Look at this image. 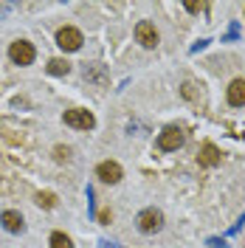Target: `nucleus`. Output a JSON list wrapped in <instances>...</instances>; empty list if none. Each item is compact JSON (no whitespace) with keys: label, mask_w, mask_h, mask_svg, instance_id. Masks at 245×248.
<instances>
[{"label":"nucleus","mask_w":245,"mask_h":248,"mask_svg":"<svg viewBox=\"0 0 245 248\" xmlns=\"http://www.w3.org/2000/svg\"><path fill=\"white\" fill-rule=\"evenodd\" d=\"M184 144H186V130L184 127H175V124H169L167 130L158 136V150H164V153H175Z\"/></svg>","instance_id":"1"},{"label":"nucleus","mask_w":245,"mask_h":248,"mask_svg":"<svg viewBox=\"0 0 245 248\" xmlns=\"http://www.w3.org/2000/svg\"><path fill=\"white\" fill-rule=\"evenodd\" d=\"M136 226H138L141 234H155V232L164 229V215H161L158 209H144V212H138Z\"/></svg>","instance_id":"2"},{"label":"nucleus","mask_w":245,"mask_h":248,"mask_svg":"<svg viewBox=\"0 0 245 248\" xmlns=\"http://www.w3.org/2000/svg\"><path fill=\"white\" fill-rule=\"evenodd\" d=\"M65 124L74 127V130H93L96 127V119H93L91 110H82V108H74V110H65Z\"/></svg>","instance_id":"3"},{"label":"nucleus","mask_w":245,"mask_h":248,"mask_svg":"<svg viewBox=\"0 0 245 248\" xmlns=\"http://www.w3.org/2000/svg\"><path fill=\"white\" fill-rule=\"evenodd\" d=\"M57 46L62 51H79L82 48V31L74 29V26H65V29L57 31Z\"/></svg>","instance_id":"4"},{"label":"nucleus","mask_w":245,"mask_h":248,"mask_svg":"<svg viewBox=\"0 0 245 248\" xmlns=\"http://www.w3.org/2000/svg\"><path fill=\"white\" fill-rule=\"evenodd\" d=\"M9 57H12V62H15V65H31V62H34V57H37V51H34V46H31V43H26V40H17V43H12V48H9Z\"/></svg>","instance_id":"5"},{"label":"nucleus","mask_w":245,"mask_h":248,"mask_svg":"<svg viewBox=\"0 0 245 248\" xmlns=\"http://www.w3.org/2000/svg\"><path fill=\"white\" fill-rule=\"evenodd\" d=\"M96 178H99L102 184H119L124 178V172L116 161H102V164L96 167Z\"/></svg>","instance_id":"6"},{"label":"nucleus","mask_w":245,"mask_h":248,"mask_svg":"<svg viewBox=\"0 0 245 248\" xmlns=\"http://www.w3.org/2000/svg\"><path fill=\"white\" fill-rule=\"evenodd\" d=\"M136 40L144 48H155L158 46V31H155V26L150 23V20H141V23L136 26Z\"/></svg>","instance_id":"7"},{"label":"nucleus","mask_w":245,"mask_h":248,"mask_svg":"<svg viewBox=\"0 0 245 248\" xmlns=\"http://www.w3.org/2000/svg\"><path fill=\"white\" fill-rule=\"evenodd\" d=\"M0 223H3V229H6L9 234H20L23 229H26L23 215H20V212H15V209H6V212L0 215Z\"/></svg>","instance_id":"8"},{"label":"nucleus","mask_w":245,"mask_h":248,"mask_svg":"<svg viewBox=\"0 0 245 248\" xmlns=\"http://www.w3.org/2000/svg\"><path fill=\"white\" fill-rule=\"evenodd\" d=\"M226 99H229L231 108H243L245 105V79H234L226 91Z\"/></svg>","instance_id":"9"},{"label":"nucleus","mask_w":245,"mask_h":248,"mask_svg":"<svg viewBox=\"0 0 245 248\" xmlns=\"http://www.w3.org/2000/svg\"><path fill=\"white\" fill-rule=\"evenodd\" d=\"M198 161H200V167H217V164L223 161V153L217 150L212 141H206L203 150H200V155H198Z\"/></svg>","instance_id":"10"},{"label":"nucleus","mask_w":245,"mask_h":248,"mask_svg":"<svg viewBox=\"0 0 245 248\" xmlns=\"http://www.w3.org/2000/svg\"><path fill=\"white\" fill-rule=\"evenodd\" d=\"M82 77H85V82H93V85H107L105 65H85L82 68Z\"/></svg>","instance_id":"11"},{"label":"nucleus","mask_w":245,"mask_h":248,"mask_svg":"<svg viewBox=\"0 0 245 248\" xmlns=\"http://www.w3.org/2000/svg\"><path fill=\"white\" fill-rule=\"evenodd\" d=\"M46 71L51 74V77H65V74L71 71V62L68 60H51L46 65Z\"/></svg>","instance_id":"12"},{"label":"nucleus","mask_w":245,"mask_h":248,"mask_svg":"<svg viewBox=\"0 0 245 248\" xmlns=\"http://www.w3.org/2000/svg\"><path fill=\"white\" fill-rule=\"evenodd\" d=\"M51 248H74L71 237H65L62 232H54L51 234Z\"/></svg>","instance_id":"13"},{"label":"nucleus","mask_w":245,"mask_h":248,"mask_svg":"<svg viewBox=\"0 0 245 248\" xmlns=\"http://www.w3.org/2000/svg\"><path fill=\"white\" fill-rule=\"evenodd\" d=\"M37 203H40L43 209H54V206H57V195H54V192H40V195H37Z\"/></svg>","instance_id":"14"},{"label":"nucleus","mask_w":245,"mask_h":248,"mask_svg":"<svg viewBox=\"0 0 245 248\" xmlns=\"http://www.w3.org/2000/svg\"><path fill=\"white\" fill-rule=\"evenodd\" d=\"M198 85L195 82H184V88H181V93H184V99H189V102H200V93L195 91Z\"/></svg>","instance_id":"15"},{"label":"nucleus","mask_w":245,"mask_h":248,"mask_svg":"<svg viewBox=\"0 0 245 248\" xmlns=\"http://www.w3.org/2000/svg\"><path fill=\"white\" fill-rule=\"evenodd\" d=\"M184 9H186V12H192V15H198L200 9H206V3H195V0H186Z\"/></svg>","instance_id":"16"},{"label":"nucleus","mask_w":245,"mask_h":248,"mask_svg":"<svg viewBox=\"0 0 245 248\" xmlns=\"http://www.w3.org/2000/svg\"><path fill=\"white\" fill-rule=\"evenodd\" d=\"M237 34H240V26H237V23H231V29H229V34L223 37V43H231V40H237Z\"/></svg>","instance_id":"17"},{"label":"nucleus","mask_w":245,"mask_h":248,"mask_svg":"<svg viewBox=\"0 0 245 248\" xmlns=\"http://www.w3.org/2000/svg\"><path fill=\"white\" fill-rule=\"evenodd\" d=\"M209 248H229L226 246V240H220V237H209V243H206Z\"/></svg>","instance_id":"18"},{"label":"nucleus","mask_w":245,"mask_h":248,"mask_svg":"<svg viewBox=\"0 0 245 248\" xmlns=\"http://www.w3.org/2000/svg\"><path fill=\"white\" fill-rule=\"evenodd\" d=\"M71 158V150L68 147H57V161H68Z\"/></svg>","instance_id":"19"},{"label":"nucleus","mask_w":245,"mask_h":248,"mask_svg":"<svg viewBox=\"0 0 245 248\" xmlns=\"http://www.w3.org/2000/svg\"><path fill=\"white\" fill-rule=\"evenodd\" d=\"M209 43H212V40H200V43H195V46H192V54H198V51H203V48H209Z\"/></svg>","instance_id":"20"},{"label":"nucleus","mask_w":245,"mask_h":248,"mask_svg":"<svg viewBox=\"0 0 245 248\" xmlns=\"http://www.w3.org/2000/svg\"><path fill=\"white\" fill-rule=\"evenodd\" d=\"M243 223H245V215L240 217V220H237L234 226H231V229H229V234H237V232H240V229H243Z\"/></svg>","instance_id":"21"},{"label":"nucleus","mask_w":245,"mask_h":248,"mask_svg":"<svg viewBox=\"0 0 245 248\" xmlns=\"http://www.w3.org/2000/svg\"><path fill=\"white\" fill-rule=\"evenodd\" d=\"M88 209H91V215H96V206H93V189L88 186Z\"/></svg>","instance_id":"22"},{"label":"nucleus","mask_w":245,"mask_h":248,"mask_svg":"<svg viewBox=\"0 0 245 248\" xmlns=\"http://www.w3.org/2000/svg\"><path fill=\"white\" fill-rule=\"evenodd\" d=\"M96 220H99L102 226H107V223H110V212H102V215H96Z\"/></svg>","instance_id":"23"}]
</instances>
